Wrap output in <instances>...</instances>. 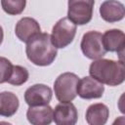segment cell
Masks as SVG:
<instances>
[{
	"label": "cell",
	"instance_id": "obj_1",
	"mask_svg": "<svg viewBox=\"0 0 125 125\" xmlns=\"http://www.w3.org/2000/svg\"><path fill=\"white\" fill-rule=\"evenodd\" d=\"M89 74L103 85L117 86L125 80V65L120 61L100 59L90 64Z\"/></svg>",
	"mask_w": 125,
	"mask_h": 125
},
{
	"label": "cell",
	"instance_id": "obj_2",
	"mask_svg": "<svg viewBox=\"0 0 125 125\" xmlns=\"http://www.w3.org/2000/svg\"><path fill=\"white\" fill-rule=\"evenodd\" d=\"M25 53L33 64L47 66L55 61L58 51L51 41L50 34L41 32L26 42Z\"/></svg>",
	"mask_w": 125,
	"mask_h": 125
},
{
	"label": "cell",
	"instance_id": "obj_3",
	"mask_svg": "<svg viewBox=\"0 0 125 125\" xmlns=\"http://www.w3.org/2000/svg\"><path fill=\"white\" fill-rule=\"evenodd\" d=\"M79 78L75 73L64 72L60 74L54 83L56 98L61 103H69L77 96V85Z\"/></svg>",
	"mask_w": 125,
	"mask_h": 125
},
{
	"label": "cell",
	"instance_id": "obj_4",
	"mask_svg": "<svg viewBox=\"0 0 125 125\" xmlns=\"http://www.w3.org/2000/svg\"><path fill=\"white\" fill-rule=\"evenodd\" d=\"M76 34V25L67 18H62L55 23L50 35L53 45L58 48H65L74 39Z\"/></svg>",
	"mask_w": 125,
	"mask_h": 125
},
{
	"label": "cell",
	"instance_id": "obj_5",
	"mask_svg": "<svg viewBox=\"0 0 125 125\" xmlns=\"http://www.w3.org/2000/svg\"><path fill=\"white\" fill-rule=\"evenodd\" d=\"M94 4L93 0H69L67 19L75 25L88 23L92 20Z\"/></svg>",
	"mask_w": 125,
	"mask_h": 125
},
{
	"label": "cell",
	"instance_id": "obj_6",
	"mask_svg": "<svg viewBox=\"0 0 125 125\" xmlns=\"http://www.w3.org/2000/svg\"><path fill=\"white\" fill-rule=\"evenodd\" d=\"M80 47L83 55L94 61L102 59L106 53L103 45V34L99 31L92 30L84 33Z\"/></svg>",
	"mask_w": 125,
	"mask_h": 125
},
{
	"label": "cell",
	"instance_id": "obj_7",
	"mask_svg": "<svg viewBox=\"0 0 125 125\" xmlns=\"http://www.w3.org/2000/svg\"><path fill=\"white\" fill-rule=\"evenodd\" d=\"M53 97L52 89L45 84H34L24 93V101L29 106L46 105Z\"/></svg>",
	"mask_w": 125,
	"mask_h": 125
},
{
	"label": "cell",
	"instance_id": "obj_8",
	"mask_svg": "<svg viewBox=\"0 0 125 125\" xmlns=\"http://www.w3.org/2000/svg\"><path fill=\"white\" fill-rule=\"evenodd\" d=\"M77 119L78 112L71 102L60 103L53 110V120L56 125H75Z\"/></svg>",
	"mask_w": 125,
	"mask_h": 125
},
{
	"label": "cell",
	"instance_id": "obj_9",
	"mask_svg": "<svg viewBox=\"0 0 125 125\" xmlns=\"http://www.w3.org/2000/svg\"><path fill=\"white\" fill-rule=\"evenodd\" d=\"M103 45L106 52H116L123 62L122 55L125 47V34L120 29H109L103 34Z\"/></svg>",
	"mask_w": 125,
	"mask_h": 125
},
{
	"label": "cell",
	"instance_id": "obj_10",
	"mask_svg": "<svg viewBox=\"0 0 125 125\" xmlns=\"http://www.w3.org/2000/svg\"><path fill=\"white\" fill-rule=\"evenodd\" d=\"M104 92V86L91 76L83 77L77 85V95L84 100L99 99L103 96Z\"/></svg>",
	"mask_w": 125,
	"mask_h": 125
},
{
	"label": "cell",
	"instance_id": "obj_11",
	"mask_svg": "<svg viewBox=\"0 0 125 125\" xmlns=\"http://www.w3.org/2000/svg\"><path fill=\"white\" fill-rule=\"evenodd\" d=\"M15 33L21 41L27 42L35 35L41 33V28L36 20L29 17H24L17 22Z\"/></svg>",
	"mask_w": 125,
	"mask_h": 125
},
{
	"label": "cell",
	"instance_id": "obj_12",
	"mask_svg": "<svg viewBox=\"0 0 125 125\" xmlns=\"http://www.w3.org/2000/svg\"><path fill=\"white\" fill-rule=\"evenodd\" d=\"M100 15L102 19L107 22L119 21L123 20L125 16V8L124 5L119 1H104L100 7Z\"/></svg>",
	"mask_w": 125,
	"mask_h": 125
},
{
	"label": "cell",
	"instance_id": "obj_13",
	"mask_svg": "<svg viewBox=\"0 0 125 125\" xmlns=\"http://www.w3.org/2000/svg\"><path fill=\"white\" fill-rule=\"evenodd\" d=\"M26 118L31 125H50L53 121V108L49 104L29 106Z\"/></svg>",
	"mask_w": 125,
	"mask_h": 125
},
{
	"label": "cell",
	"instance_id": "obj_14",
	"mask_svg": "<svg viewBox=\"0 0 125 125\" xmlns=\"http://www.w3.org/2000/svg\"><path fill=\"white\" fill-rule=\"evenodd\" d=\"M109 116L108 107L102 103L91 104L86 110V121L89 125H104Z\"/></svg>",
	"mask_w": 125,
	"mask_h": 125
},
{
	"label": "cell",
	"instance_id": "obj_15",
	"mask_svg": "<svg viewBox=\"0 0 125 125\" xmlns=\"http://www.w3.org/2000/svg\"><path fill=\"white\" fill-rule=\"evenodd\" d=\"M20 103L18 97L8 91L0 93V115L4 117H10L14 115L18 108Z\"/></svg>",
	"mask_w": 125,
	"mask_h": 125
},
{
	"label": "cell",
	"instance_id": "obj_16",
	"mask_svg": "<svg viewBox=\"0 0 125 125\" xmlns=\"http://www.w3.org/2000/svg\"><path fill=\"white\" fill-rule=\"evenodd\" d=\"M28 77H29V74L25 67L21 65H13L11 76L7 82L11 85L21 86L28 80Z\"/></svg>",
	"mask_w": 125,
	"mask_h": 125
},
{
	"label": "cell",
	"instance_id": "obj_17",
	"mask_svg": "<svg viewBox=\"0 0 125 125\" xmlns=\"http://www.w3.org/2000/svg\"><path fill=\"white\" fill-rule=\"evenodd\" d=\"M25 0H2L1 6L4 12L9 15L15 16L21 14L25 7Z\"/></svg>",
	"mask_w": 125,
	"mask_h": 125
},
{
	"label": "cell",
	"instance_id": "obj_18",
	"mask_svg": "<svg viewBox=\"0 0 125 125\" xmlns=\"http://www.w3.org/2000/svg\"><path fill=\"white\" fill-rule=\"evenodd\" d=\"M13 70L12 62L4 57H0V83H5L11 76Z\"/></svg>",
	"mask_w": 125,
	"mask_h": 125
},
{
	"label": "cell",
	"instance_id": "obj_19",
	"mask_svg": "<svg viewBox=\"0 0 125 125\" xmlns=\"http://www.w3.org/2000/svg\"><path fill=\"white\" fill-rule=\"evenodd\" d=\"M112 125H125V117H124V116H119V117H117V118L113 121Z\"/></svg>",
	"mask_w": 125,
	"mask_h": 125
},
{
	"label": "cell",
	"instance_id": "obj_20",
	"mask_svg": "<svg viewBox=\"0 0 125 125\" xmlns=\"http://www.w3.org/2000/svg\"><path fill=\"white\" fill-rule=\"evenodd\" d=\"M3 37H4V33H3V28H2V26L0 25V45L2 44V41H3Z\"/></svg>",
	"mask_w": 125,
	"mask_h": 125
},
{
	"label": "cell",
	"instance_id": "obj_21",
	"mask_svg": "<svg viewBox=\"0 0 125 125\" xmlns=\"http://www.w3.org/2000/svg\"><path fill=\"white\" fill-rule=\"evenodd\" d=\"M0 125H12V124L9 122H6V121H0Z\"/></svg>",
	"mask_w": 125,
	"mask_h": 125
}]
</instances>
